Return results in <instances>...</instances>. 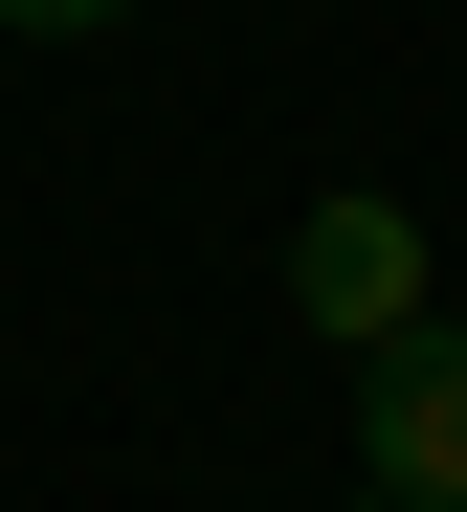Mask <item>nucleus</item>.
Here are the masks:
<instances>
[{
    "instance_id": "f03ea898",
    "label": "nucleus",
    "mask_w": 467,
    "mask_h": 512,
    "mask_svg": "<svg viewBox=\"0 0 467 512\" xmlns=\"http://www.w3.org/2000/svg\"><path fill=\"white\" fill-rule=\"evenodd\" d=\"M356 468H379V512H467V334L445 312L401 357H356Z\"/></svg>"
},
{
    "instance_id": "f257e3e1",
    "label": "nucleus",
    "mask_w": 467,
    "mask_h": 512,
    "mask_svg": "<svg viewBox=\"0 0 467 512\" xmlns=\"http://www.w3.org/2000/svg\"><path fill=\"white\" fill-rule=\"evenodd\" d=\"M290 312L334 334V357H401V334H423V201L401 179H334L290 223Z\"/></svg>"
},
{
    "instance_id": "7ed1b4c3",
    "label": "nucleus",
    "mask_w": 467,
    "mask_h": 512,
    "mask_svg": "<svg viewBox=\"0 0 467 512\" xmlns=\"http://www.w3.org/2000/svg\"><path fill=\"white\" fill-rule=\"evenodd\" d=\"M89 23H134V0H0V45H89Z\"/></svg>"
},
{
    "instance_id": "20e7f679",
    "label": "nucleus",
    "mask_w": 467,
    "mask_h": 512,
    "mask_svg": "<svg viewBox=\"0 0 467 512\" xmlns=\"http://www.w3.org/2000/svg\"><path fill=\"white\" fill-rule=\"evenodd\" d=\"M356 512H379V490H356Z\"/></svg>"
}]
</instances>
